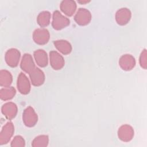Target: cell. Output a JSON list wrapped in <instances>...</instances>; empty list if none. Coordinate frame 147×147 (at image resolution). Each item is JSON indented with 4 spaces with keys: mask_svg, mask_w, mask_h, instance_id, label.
Returning a JSON list of instances; mask_svg holds the SVG:
<instances>
[{
    "mask_svg": "<svg viewBox=\"0 0 147 147\" xmlns=\"http://www.w3.org/2000/svg\"><path fill=\"white\" fill-rule=\"evenodd\" d=\"M51 19V14L49 11H44L41 12L37 17V22L38 25L42 27H45L49 24Z\"/></svg>",
    "mask_w": 147,
    "mask_h": 147,
    "instance_id": "cell-20",
    "label": "cell"
},
{
    "mask_svg": "<svg viewBox=\"0 0 147 147\" xmlns=\"http://www.w3.org/2000/svg\"><path fill=\"white\" fill-rule=\"evenodd\" d=\"M49 138L47 136L41 135L36 137L32 141V145L34 147L47 146L48 144Z\"/></svg>",
    "mask_w": 147,
    "mask_h": 147,
    "instance_id": "cell-21",
    "label": "cell"
},
{
    "mask_svg": "<svg viewBox=\"0 0 147 147\" xmlns=\"http://www.w3.org/2000/svg\"><path fill=\"white\" fill-rule=\"evenodd\" d=\"M76 9V5L75 1L72 0H64L60 3L61 10L67 16H72Z\"/></svg>",
    "mask_w": 147,
    "mask_h": 147,
    "instance_id": "cell-15",
    "label": "cell"
},
{
    "mask_svg": "<svg viewBox=\"0 0 147 147\" xmlns=\"http://www.w3.org/2000/svg\"><path fill=\"white\" fill-rule=\"evenodd\" d=\"M69 20L62 15L59 11L53 12L52 19V26L56 30H60L69 24Z\"/></svg>",
    "mask_w": 147,
    "mask_h": 147,
    "instance_id": "cell-2",
    "label": "cell"
},
{
    "mask_svg": "<svg viewBox=\"0 0 147 147\" xmlns=\"http://www.w3.org/2000/svg\"><path fill=\"white\" fill-rule=\"evenodd\" d=\"M22 119L24 124L26 126L33 127L37 122V114L32 107L29 106L24 111L22 114Z\"/></svg>",
    "mask_w": 147,
    "mask_h": 147,
    "instance_id": "cell-1",
    "label": "cell"
},
{
    "mask_svg": "<svg viewBox=\"0 0 147 147\" xmlns=\"http://www.w3.org/2000/svg\"><path fill=\"white\" fill-rule=\"evenodd\" d=\"M131 18V12L127 8L119 9L115 14L117 22L120 25H124L127 24Z\"/></svg>",
    "mask_w": 147,
    "mask_h": 147,
    "instance_id": "cell-12",
    "label": "cell"
},
{
    "mask_svg": "<svg viewBox=\"0 0 147 147\" xmlns=\"http://www.w3.org/2000/svg\"><path fill=\"white\" fill-rule=\"evenodd\" d=\"M29 74L33 85L39 86L43 84L45 80V75L44 72L40 68L36 67Z\"/></svg>",
    "mask_w": 147,
    "mask_h": 147,
    "instance_id": "cell-13",
    "label": "cell"
},
{
    "mask_svg": "<svg viewBox=\"0 0 147 147\" xmlns=\"http://www.w3.org/2000/svg\"><path fill=\"white\" fill-rule=\"evenodd\" d=\"M20 55V52L17 49H10L6 52L5 56V61L9 66L15 67L17 66L19 63Z\"/></svg>",
    "mask_w": 147,
    "mask_h": 147,
    "instance_id": "cell-4",
    "label": "cell"
},
{
    "mask_svg": "<svg viewBox=\"0 0 147 147\" xmlns=\"http://www.w3.org/2000/svg\"><path fill=\"white\" fill-rule=\"evenodd\" d=\"M74 19L78 24L80 25H86L90 22L91 14L88 10L80 8L76 12Z\"/></svg>",
    "mask_w": 147,
    "mask_h": 147,
    "instance_id": "cell-5",
    "label": "cell"
},
{
    "mask_svg": "<svg viewBox=\"0 0 147 147\" xmlns=\"http://www.w3.org/2000/svg\"><path fill=\"white\" fill-rule=\"evenodd\" d=\"M25 145V140L24 138L20 136H16L11 143V146H16V147H19V146H24Z\"/></svg>",
    "mask_w": 147,
    "mask_h": 147,
    "instance_id": "cell-22",
    "label": "cell"
},
{
    "mask_svg": "<svg viewBox=\"0 0 147 147\" xmlns=\"http://www.w3.org/2000/svg\"><path fill=\"white\" fill-rule=\"evenodd\" d=\"M16 90L13 87H6L0 90V98L3 100H7L12 99L16 94Z\"/></svg>",
    "mask_w": 147,
    "mask_h": 147,
    "instance_id": "cell-18",
    "label": "cell"
},
{
    "mask_svg": "<svg viewBox=\"0 0 147 147\" xmlns=\"http://www.w3.org/2000/svg\"><path fill=\"white\" fill-rule=\"evenodd\" d=\"M34 57L38 65L45 67L48 64V56L45 51L42 49H38L34 52Z\"/></svg>",
    "mask_w": 147,
    "mask_h": 147,
    "instance_id": "cell-16",
    "label": "cell"
},
{
    "mask_svg": "<svg viewBox=\"0 0 147 147\" xmlns=\"http://www.w3.org/2000/svg\"><path fill=\"white\" fill-rule=\"evenodd\" d=\"M50 64L52 67L58 70L61 69L64 65V60L63 56L55 51H51L49 53Z\"/></svg>",
    "mask_w": 147,
    "mask_h": 147,
    "instance_id": "cell-9",
    "label": "cell"
},
{
    "mask_svg": "<svg viewBox=\"0 0 147 147\" xmlns=\"http://www.w3.org/2000/svg\"><path fill=\"white\" fill-rule=\"evenodd\" d=\"M12 76L8 71L1 70L0 71V85L6 87H9L12 82Z\"/></svg>",
    "mask_w": 147,
    "mask_h": 147,
    "instance_id": "cell-19",
    "label": "cell"
},
{
    "mask_svg": "<svg viewBox=\"0 0 147 147\" xmlns=\"http://www.w3.org/2000/svg\"><path fill=\"white\" fill-rule=\"evenodd\" d=\"M33 38L34 42L38 44H45L49 39V32L45 28L37 29L33 32Z\"/></svg>",
    "mask_w": 147,
    "mask_h": 147,
    "instance_id": "cell-6",
    "label": "cell"
},
{
    "mask_svg": "<svg viewBox=\"0 0 147 147\" xmlns=\"http://www.w3.org/2000/svg\"><path fill=\"white\" fill-rule=\"evenodd\" d=\"M119 64L122 69L130 71L134 67L136 60L134 57L131 55L126 54L121 57L119 60Z\"/></svg>",
    "mask_w": 147,
    "mask_h": 147,
    "instance_id": "cell-10",
    "label": "cell"
},
{
    "mask_svg": "<svg viewBox=\"0 0 147 147\" xmlns=\"http://www.w3.org/2000/svg\"><path fill=\"white\" fill-rule=\"evenodd\" d=\"M140 64L142 68L146 69L147 65V60H146V51L144 49L140 56Z\"/></svg>",
    "mask_w": 147,
    "mask_h": 147,
    "instance_id": "cell-23",
    "label": "cell"
},
{
    "mask_svg": "<svg viewBox=\"0 0 147 147\" xmlns=\"http://www.w3.org/2000/svg\"><path fill=\"white\" fill-rule=\"evenodd\" d=\"M36 67L32 56L28 53L24 54L21 63V69L26 73L30 74Z\"/></svg>",
    "mask_w": 147,
    "mask_h": 147,
    "instance_id": "cell-14",
    "label": "cell"
},
{
    "mask_svg": "<svg viewBox=\"0 0 147 147\" xmlns=\"http://www.w3.org/2000/svg\"><path fill=\"white\" fill-rule=\"evenodd\" d=\"M88 2L90 1H79V2L81 3H88Z\"/></svg>",
    "mask_w": 147,
    "mask_h": 147,
    "instance_id": "cell-24",
    "label": "cell"
},
{
    "mask_svg": "<svg viewBox=\"0 0 147 147\" xmlns=\"http://www.w3.org/2000/svg\"><path fill=\"white\" fill-rule=\"evenodd\" d=\"M53 43L57 49L64 55H68L72 51L71 44L66 40H56Z\"/></svg>",
    "mask_w": 147,
    "mask_h": 147,
    "instance_id": "cell-17",
    "label": "cell"
},
{
    "mask_svg": "<svg viewBox=\"0 0 147 147\" xmlns=\"http://www.w3.org/2000/svg\"><path fill=\"white\" fill-rule=\"evenodd\" d=\"M14 131V125L12 122H9L3 126L0 133V144L3 145L7 144Z\"/></svg>",
    "mask_w": 147,
    "mask_h": 147,
    "instance_id": "cell-3",
    "label": "cell"
},
{
    "mask_svg": "<svg viewBox=\"0 0 147 147\" xmlns=\"http://www.w3.org/2000/svg\"><path fill=\"white\" fill-rule=\"evenodd\" d=\"M118 136L122 141H130L134 136V130L129 125H122L118 129Z\"/></svg>",
    "mask_w": 147,
    "mask_h": 147,
    "instance_id": "cell-7",
    "label": "cell"
},
{
    "mask_svg": "<svg viewBox=\"0 0 147 147\" xmlns=\"http://www.w3.org/2000/svg\"><path fill=\"white\" fill-rule=\"evenodd\" d=\"M1 111L7 119L11 120L16 116L17 107L13 102H7L2 106Z\"/></svg>",
    "mask_w": 147,
    "mask_h": 147,
    "instance_id": "cell-11",
    "label": "cell"
},
{
    "mask_svg": "<svg viewBox=\"0 0 147 147\" xmlns=\"http://www.w3.org/2000/svg\"><path fill=\"white\" fill-rule=\"evenodd\" d=\"M17 88L19 92L22 94H28L30 90V84L26 76L21 72L17 79Z\"/></svg>",
    "mask_w": 147,
    "mask_h": 147,
    "instance_id": "cell-8",
    "label": "cell"
}]
</instances>
